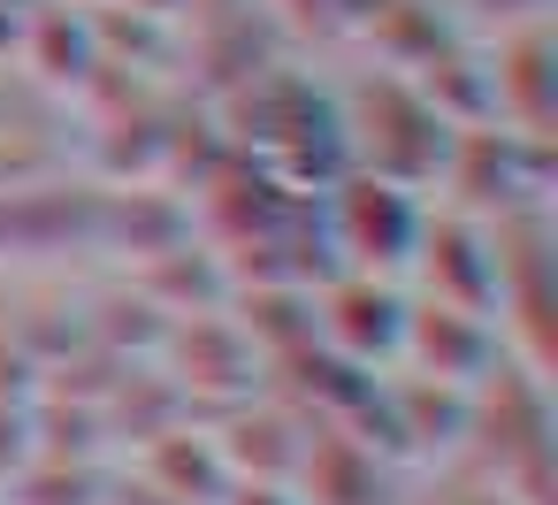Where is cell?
<instances>
[{"label": "cell", "instance_id": "obj_1", "mask_svg": "<svg viewBox=\"0 0 558 505\" xmlns=\"http://www.w3.org/2000/svg\"><path fill=\"white\" fill-rule=\"evenodd\" d=\"M337 100V131H344V169H367L383 184H405V192H436V169L451 154V123L436 116V100L398 77V70H352L329 85Z\"/></svg>", "mask_w": 558, "mask_h": 505}, {"label": "cell", "instance_id": "obj_2", "mask_svg": "<svg viewBox=\"0 0 558 505\" xmlns=\"http://www.w3.org/2000/svg\"><path fill=\"white\" fill-rule=\"evenodd\" d=\"M421 223H428V200L405 192V184H383L367 169H344V177H329L314 192L322 253L344 276H390V284H405V261L421 245Z\"/></svg>", "mask_w": 558, "mask_h": 505}, {"label": "cell", "instance_id": "obj_3", "mask_svg": "<svg viewBox=\"0 0 558 505\" xmlns=\"http://www.w3.org/2000/svg\"><path fill=\"white\" fill-rule=\"evenodd\" d=\"M428 200L451 215H474V223L550 215V146H535L505 123H459Z\"/></svg>", "mask_w": 558, "mask_h": 505}, {"label": "cell", "instance_id": "obj_4", "mask_svg": "<svg viewBox=\"0 0 558 505\" xmlns=\"http://www.w3.org/2000/svg\"><path fill=\"white\" fill-rule=\"evenodd\" d=\"M405 306L413 291L390 284V276H322L314 284V345L344 368H367V375H390L398 368V337H405Z\"/></svg>", "mask_w": 558, "mask_h": 505}, {"label": "cell", "instance_id": "obj_5", "mask_svg": "<svg viewBox=\"0 0 558 505\" xmlns=\"http://www.w3.org/2000/svg\"><path fill=\"white\" fill-rule=\"evenodd\" d=\"M489 284H497V230L428 200L421 245L405 261V291L428 299V306H459V314H482L489 322Z\"/></svg>", "mask_w": 558, "mask_h": 505}, {"label": "cell", "instance_id": "obj_6", "mask_svg": "<svg viewBox=\"0 0 558 505\" xmlns=\"http://www.w3.org/2000/svg\"><path fill=\"white\" fill-rule=\"evenodd\" d=\"M482 47V77H489V123L550 146V100H558V47H550V16L535 24H512V32H489L474 39Z\"/></svg>", "mask_w": 558, "mask_h": 505}, {"label": "cell", "instance_id": "obj_7", "mask_svg": "<svg viewBox=\"0 0 558 505\" xmlns=\"http://www.w3.org/2000/svg\"><path fill=\"white\" fill-rule=\"evenodd\" d=\"M497 360H505V352H497V329H489L482 314L428 306V299H413V306H405L398 375H421V383H444V390H474Z\"/></svg>", "mask_w": 558, "mask_h": 505}, {"label": "cell", "instance_id": "obj_8", "mask_svg": "<svg viewBox=\"0 0 558 505\" xmlns=\"http://www.w3.org/2000/svg\"><path fill=\"white\" fill-rule=\"evenodd\" d=\"M291 482H299V505H405L398 497V467L344 421L306 429V452H299Z\"/></svg>", "mask_w": 558, "mask_h": 505}, {"label": "cell", "instance_id": "obj_9", "mask_svg": "<svg viewBox=\"0 0 558 505\" xmlns=\"http://www.w3.org/2000/svg\"><path fill=\"white\" fill-rule=\"evenodd\" d=\"M444 9H451V24L466 39H489V32H512V24L550 16V0H444Z\"/></svg>", "mask_w": 558, "mask_h": 505}, {"label": "cell", "instance_id": "obj_10", "mask_svg": "<svg viewBox=\"0 0 558 505\" xmlns=\"http://www.w3.org/2000/svg\"><path fill=\"white\" fill-rule=\"evenodd\" d=\"M0 131H9V100H0Z\"/></svg>", "mask_w": 558, "mask_h": 505}]
</instances>
